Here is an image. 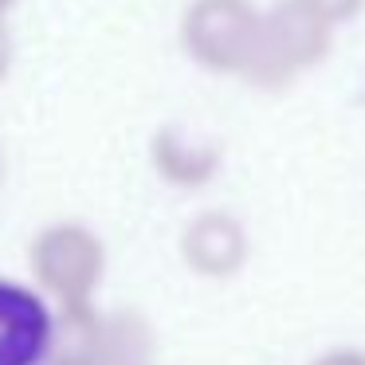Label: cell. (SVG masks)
Masks as SVG:
<instances>
[{
    "label": "cell",
    "mask_w": 365,
    "mask_h": 365,
    "mask_svg": "<svg viewBox=\"0 0 365 365\" xmlns=\"http://www.w3.org/2000/svg\"><path fill=\"white\" fill-rule=\"evenodd\" d=\"M150 161L173 189H200L220 173V145L189 126H161L150 142Z\"/></svg>",
    "instance_id": "obj_6"
},
{
    "label": "cell",
    "mask_w": 365,
    "mask_h": 365,
    "mask_svg": "<svg viewBox=\"0 0 365 365\" xmlns=\"http://www.w3.org/2000/svg\"><path fill=\"white\" fill-rule=\"evenodd\" d=\"M263 9L252 0H192L181 16V48L216 75H240L259 32Z\"/></svg>",
    "instance_id": "obj_3"
},
{
    "label": "cell",
    "mask_w": 365,
    "mask_h": 365,
    "mask_svg": "<svg viewBox=\"0 0 365 365\" xmlns=\"http://www.w3.org/2000/svg\"><path fill=\"white\" fill-rule=\"evenodd\" d=\"M16 4V0H0V16H9V9Z\"/></svg>",
    "instance_id": "obj_12"
},
{
    "label": "cell",
    "mask_w": 365,
    "mask_h": 365,
    "mask_svg": "<svg viewBox=\"0 0 365 365\" xmlns=\"http://www.w3.org/2000/svg\"><path fill=\"white\" fill-rule=\"evenodd\" d=\"M32 279L51 302H87L95 299L106 275V244L87 224H48L32 240Z\"/></svg>",
    "instance_id": "obj_2"
},
{
    "label": "cell",
    "mask_w": 365,
    "mask_h": 365,
    "mask_svg": "<svg viewBox=\"0 0 365 365\" xmlns=\"http://www.w3.org/2000/svg\"><path fill=\"white\" fill-rule=\"evenodd\" d=\"M181 259L205 279H228L247 263V232L232 212H200L181 232Z\"/></svg>",
    "instance_id": "obj_5"
},
{
    "label": "cell",
    "mask_w": 365,
    "mask_h": 365,
    "mask_svg": "<svg viewBox=\"0 0 365 365\" xmlns=\"http://www.w3.org/2000/svg\"><path fill=\"white\" fill-rule=\"evenodd\" d=\"M158 334L134 310L103 314V338H98V365H153Z\"/></svg>",
    "instance_id": "obj_8"
},
{
    "label": "cell",
    "mask_w": 365,
    "mask_h": 365,
    "mask_svg": "<svg viewBox=\"0 0 365 365\" xmlns=\"http://www.w3.org/2000/svg\"><path fill=\"white\" fill-rule=\"evenodd\" d=\"M98 338H103V310L95 307V299L56 302L43 365H98Z\"/></svg>",
    "instance_id": "obj_7"
},
{
    "label": "cell",
    "mask_w": 365,
    "mask_h": 365,
    "mask_svg": "<svg viewBox=\"0 0 365 365\" xmlns=\"http://www.w3.org/2000/svg\"><path fill=\"white\" fill-rule=\"evenodd\" d=\"M0 173H4V153H0Z\"/></svg>",
    "instance_id": "obj_13"
},
{
    "label": "cell",
    "mask_w": 365,
    "mask_h": 365,
    "mask_svg": "<svg viewBox=\"0 0 365 365\" xmlns=\"http://www.w3.org/2000/svg\"><path fill=\"white\" fill-rule=\"evenodd\" d=\"M310 12H314L318 20H326L330 28L346 24V20H354L357 12L365 9V0H302Z\"/></svg>",
    "instance_id": "obj_9"
},
{
    "label": "cell",
    "mask_w": 365,
    "mask_h": 365,
    "mask_svg": "<svg viewBox=\"0 0 365 365\" xmlns=\"http://www.w3.org/2000/svg\"><path fill=\"white\" fill-rule=\"evenodd\" d=\"M334 28L318 20L302 0H279L263 9L259 32L247 51V63L240 67V79L259 91H283L302 71L318 67L330 51Z\"/></svg>",
    "instance_id": "obj_1"
},
{
    "label": "cell",
    "mask_w": 365,
    "mask_h": 365,
    "mask_svg": "<svg viewBox=\"0 0 365 365\" xmlns=\"http://www.w3.org/2000/svg\"><path fill=\"white\" fill-rule=\"evenodd\" d=\"M51 341L48 294L0 275V365H43Z\"/></svg>",
    "instance_id": "obj_4"
},
{
    "label": "cell",
    "mask_w": 365,
    "mask_h": 365,
    "mask_svg": "<svg viewBox=\"0 0 365 365\" xmlns=\"http://www.w3.org/2000/svg\"><path fill=\"white\" fill-rule=\"evenodd\" d=\"M12 32H9V24H4V16H0V83L9 79V71H12Z\"/></svg>",
    "instance_id": "obj_11"
},
{
    "label": "cell",
    "mask_w": 365,
    "mask_h": 365,
    "mask_svg": "<svg viewBox=\"0 0 365 365\" xmlns=\"http://www.w3.org/2000/svg\"><path fill=\"white\" fill-rule=\"evenodd\" d=\"M310 365H365V349H354V346H341V349H330V354L314 357Z\"/></svg>",
    "instance_id": "obj_10"
}]
</instances>
